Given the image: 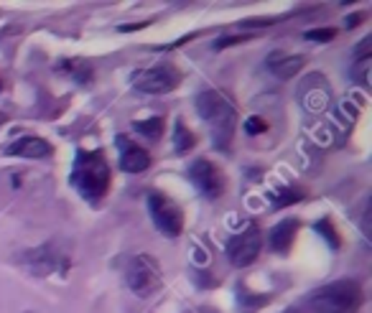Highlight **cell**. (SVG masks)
I'll list each match as a JSON object with an SVG mask.
<instances>
[{
    "label": "cell",
    "instance_id": "1",
    "mask_svg": "<svg viewBox=\"0 0 372 313\" xmlns=\"http://www.w3.org/2000/svg\"><path fill=\"white\" fill-rule=\"evenodd\" d=\"M110 181H113V171L107 155L102 151H79L71 171V186L90 202H99L110 191Z\"/></svg>",
    "mask_w": 372,
    "mask_h": 313
},
{
    "label": "cell",
    "instance_id": "2",
    "mask_svg": "<svg viewBox=\"0 0 372 313\" xmlns=\"http://www.w3.org/2000/svg\"><path fill=\"white\" fill-rule=\"evenodd\" d=\"M365 293L357 280H334L316 288L306 295V303L314 313H357L362 308Z\"/></svg>",
    "mask_w": 372,
    "mask_h": 313
},
{
    "label": "cell",
    "instance_id": "3",
    "mask_svg": "<svg viewBox=\"0 0 372 313\" xmlns=\"http://www.w3.org/2000/svg\"><path fill=\"white\" fill-rule=\"evenodd\" d=\"M197 110L202 120L212 125V140L219 151H227L232 143V132H235V107L230 99L217 90H207L197 97Z\"/></svg>",
    "mask_w": 372,
    "mask_h": 313
},
{
    "label": "cell",
    "instance_id": "4",
    "mask_svg": "<svg viewBox=\"0 0 372 313\" xmlns=\"http://www.w3.org/2000/svg\"><path fill=\"white\" fill-rule=\"evenodd\" d=\"M125 280H128V288L138 298H148V295H153L161 288V265H158L156 258H151V255H135L128 263Z\"/></svg>",
    "mask_w": 372,
    "mask_h": 313
},
{
    "label": "cell",
    "instance_id": "5",
    "mask_svg": "<svg viewBox=\"0 0 372 313\" xmlns=\"http://www.w3.org/2000/svg\"><path fill=\"white\" fill-rule=\"evenodd\" d=\"M184 74L179 71V67L174 64H156V67H148V69H138L133 74V87L148 95H169L174 92L179 84H181Z\"/></svg>",
    "mask_w": 372,
    "mask_h": 313
},
{
    "label": "cell",
    "instance_id": "6",
    "mask_svg": "<svg viewBox=\"0 0 372 313\" xmlns=\"http://www.w3.org/2000/svg\"><path fill=\"white\" fill-rule=\"evenodd\" d=\"M148 211H151V219L161 235L179 237L184 232V211L171 196L161 194V191H151L148 194Z\"/></svg>",
    "mask_w": 372,
    "mask_h": 313
},
{
    "label": "cell",
    "instance_id": "7",
    "mask_svg": "<svg viewBox=\"0 0 372 313\" xmlns=\"http://www.w3.org/2000/svg\"><path fill=\"white\" fill-rule=\"evenodd\" d=\"M260 247H263V235H260L258 222H247L237 235L227 239V258L237 267H247L258 260Z\"/></svg>",
    "mask_w": 372,
    "mask_h": 313
},
{
    "label": "cell",
    "instance_id": "8",
    "mask_svg": "<svg viewBox=\"0 0 372 313\" xmlns=\"http://www.w3.org/2000/svg\"><path fill=\"white\" fill-rule=\"evenodd\" d=\"M189 179H191V183H194V186L207 196V199H219L227 188L225 171H222L217 163H212L209 158L194 160L191 168H189Z\"/></svg>",
    "mask_w": 372,
    "mask_h": 313
},
{
    "label": "cell",
    "instance_id": "9",
    "mask_svg": "<svg viewBox=\"0 0 372 313\" xmlns=\"http://www.w3.org/2000/svg\"><path fill=\"white\" fill-rule=\"evenodd\" d=\"M118 153H120V168L125 174H143L151 166V153L146 148H141L138 143L128 138V135H118Z\"/></svg>",
    "mask_w": 372,
    "mask_h": 313
},
{
    "label": "cell",
    "instance_id": "10",
    "mask_svg": "<svg viewBox=\"0 0 372 313\" xmlns=\"http://www.w3.org/2000/svg\"><path fill=\"white\" fill-rule=\"evenodd\" d=\"M8 155H18V158H49L54 153V146H51L49 140L43 138H36V135H29V138H21L11 143L6 148Z\"/></svg>",
    "mask_w": 372,
    "mask_h": 313
},
{
    "label": "cell",
    "instance_id": "11",
    "mask_svg": "<svg viewBox=\"0 0 372 313\" xmlns=\"http://www.w3.org/2000/svg\"><path fill=\"white\" fill-rule=\"evenodd\" d=\"M298 227H301V222H298V219H294V216L275 224L273 230H270V237H268L270 250L278 252V255H288V252H291V247H294L296 235H298Z\"/></svg>",
    "mask_w": 372,
    "mask_h": 313
},
{
    "label": "cell",
    "instance_id": "12",
    "mask_svg": "<svg viewBox=\"0 0 372 313\" xmlns=\"http://www.w3.org/2000/svg\"><path fill=\"white\" fill-rule=\"evenodd\" d=\"M303 64H306V56H288V54H281V51H275V54L268 56V69L281 79L296 77V74L301 71Z\"/></svg>",
    "mask_w": 372,
    "mask_h": 313
},
{
    "label": "cell",
    "instance_id": "13",
    "mask_svg": "<svg viewBox=\"0 0 372 313\" xmlns=\"http://www.w3.org/2000/svg\"><path fill=\"white\" fill-rule=\"evenodd\" d=\"M135 132H141L143 138H148L151 143L163 138V130H166V120L163 118H148V120H135L133 123Z\"/></svg>",
    "mask_w": 372,
    "mask_h": 313
},
{
    "label": "cell",
    "instance_id": "14",
    "mask_svg": "<svg viewBox=\"0 0 372 313\" xmlns=\"http://www.w3.org/2000/svg\"><path fill=\"white\" fill-rule=\"evenodd\" d=\"M174 146L179 153H189L191 148L197 146V135L189 130V127L184 125L181 120H176V127H174Z\"/></svg>",
    "mask_w": 372,
    "mask_h": 313
},
{
    "label": "cell",
    "instance_id": "15",
    "mask_svg": "<svg viewBox=\"0 0 372 313\" xmlns=\"http://www.w3.org/2000/svg\"><path fill=\"white\" fill-rule=\"evenodd\" d=\"M268 199L275 204V207H288V204H296L303 199V191L298 186H283V188H275L268 194Z\"/></svg>",
    "mask_w": 372,
    "mask_h": 313
},
{
    "label": "cell",
    "instance_id": "16",
    "mask_svg": "<svg viewBox=\"0 0 372 313\" xmlns=\"http://www.w3.org/2000/svg\"><path fill=\"white\" fill-rule=\"evenodd\" d=\"M370 64H372V56H367V59H354V79H357L362 87H370V77H367Z\"/></svg>",
    "mask_w": 372,
    "mask_h": 313
},
{
    "label": "cell",
    "instance_id": "17",
    "mask_svg": "<svg viewBox=\"0 0 372 313\" xmlns=\"http://www.w3.org/2000/svg\"><path fill=\"white\" fill-rule=\"evenodd\" d=\"M316 230H319V232H322L324 237H326V239H329V244H331V247H334V250H337L339 244H342V242H339V235H337V230H334V224H331L329 219H322V222L316 224Z\"/></svg>",
    "mask_w": 372,
    "mask_h": 313
},
{
    "label": "cell",
    "instance_id": "18",
    "mask_svg": "<svg viewBox=\"0 0 372 313\" xmlns=\"http://www.w3.org/2000/svg\"><path fill=\"white\" fill-rule=\"evenodd\" d=\"M306 39L309 41H322V43H326V41H331L334 36H337V31L334 28H311V31H306Z\"/></svg>",
    "mask_w": 372,
    "mask_h": 313
},
{
    "label": "cell",
    "instance_id": "19",
    "mask_svg": "<svg viewBox=\"0 0 372 313\" xmlns=\"http://www.w3.org/2000/svg\"><path fill=\"white\" fill-rule=\"evenodd\" d=\"M266 127H268V123L263 118H250L245 123L247 135H260V132H266Z\"/></svg>",
    "mask_w": 372,
    "mask_h": 313
},
{
    "label": "cell",
    "instance_id": "20",
    "mask_svg": "<svg viewBox=\"0 0 372 313\" xmlns=\"http://www.w3.org/2000/svg\"><path fill=\"white\" fill-rule=\"evenodd\" d=\"M240 41H247V36H227V39H219L217 49H227V46H232V43H240Z\"/></svg>",
    "mask_w": 372,
    "mask_h": 313
},
{
    "label": "cell",
    "instance_id": "21",
    "mask_svg": "<svg viewBox=\"0 0 372 313\" xmlns=\"http://www.w3.org/2000/svg\"><path fill=\"white\" fill-rule=\"evenodd\" d=\"M362 18H365V15H362V13H354V15H350V18H347V26H350V28H354V26H357L359 21H362Z\"/></svg>",
    "mask_w": 372,
    "mask_h": 313
},
{
    "label": "cell",
    "instance_id": "22",
    "mask_svg": "<svg viewBox=\"0 0 372 313\" xmlns=\"http://www.w3.org/2000/svg\"><path fill=\"white\" fill-rule=\"evenodd\" d=\"M283 313H306V311H298V308H288V311H283Z\"/></svg>",
    "mask_w": 372,
    "mask_h": 313
},
{
    "label": "cell",
    "instance_id": "23",
    "mask_svg": "<svg viewBox=\"0 0 372 313\" xmlns=\"http://www.w3.org/2000/svg\"><path fill=\"white\" fill-rule=\"evenodd\" d=\"M0 87H3V84H0Z\"/></svg>",
    "mask_w": 372,
    "mask_h": 313
}]
</instances>
